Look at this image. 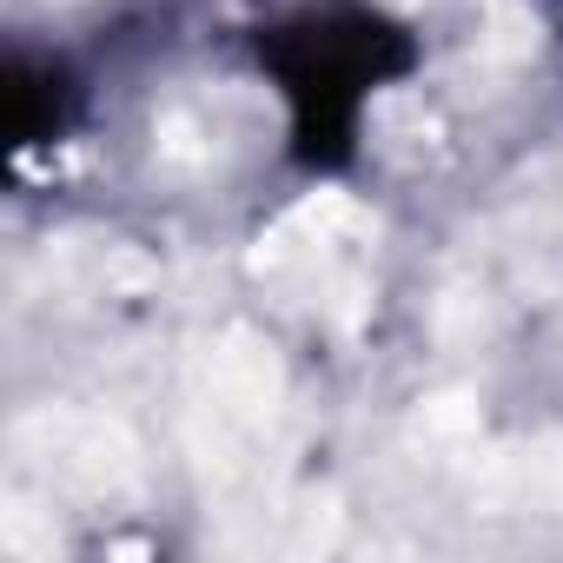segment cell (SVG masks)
<instances>
[{
  "label": "cell",
  "mask_w": 563,
  "mask_h": 563,
  "mask_svg": "<svg viewBox=\"0 0 563 563\" xmlns=\"http://www.w3.org/2000/svg\"><path fill=\"white\" fill-rule=\"evenodd\" d=\"M265 60L278 74V87H286L292 100V133L312 159H339L352 126H358V107L365 93L398 74L411 54H405V34L372 21V14H306L292 27H278L265 41Z\"/></svg>",
  "instance_id": "1"
}]
</instances>
